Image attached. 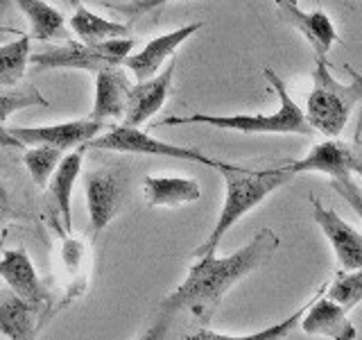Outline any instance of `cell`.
<instances>
[{
  "mask_svg": "<svg viewBox=\"0 0 362 340\" xmlns=\"http://www.w3.org/2000/svg\"><path fill=\"white\" fill-rule=\"evenodd\" d=\"M354 82L344 84L333 77L326 60H315L313 71V91L308 96L303 116L308 125L324 134L326 139H335L342 134L354 109L362 102V75L354 73Z\"/></svg>",
  "mask_w": 362,
  "mask_h": 340,
  "instance_id": "4",
  "label": "cell"
},
{
  "mask_svg": "<svg viewBox=\"0 0 362 340\" xmlns=\"http://www.w3.org/2000/svg\"><path fill=\"white\" fill-rule=\"evenodd\" d=\"M105 128L107 125L102 120L79 118L57 125H41V128H7V134L18 145H50L66 152L93 141Z\"/></svg>",
  "mask_w": 362,
  "mask_h": 340,
  "instance_id": "9",
  "label": "cell"
},
{
  "mask_svg": "<svg viewBox=\"0 0 362 340\" xmlns=\"http://www.w3.org/2000/svg\"><path fill=\"white\" fill-rule=\"evenodd\" d=\"M136 39H109L100 43L66 41L64 45H48L45 50L30 52L28 64L34 68H77V71L98 73L102 68L120 66L132 55Z\"/></svg>",
  "mask_w": 362,
  "mask_h": 340,
  "instance_id": "6",
  "label": "cell"
},
{
  "mask_svg": "<svg viewBox=\"0 0 362 340\" xmlns=\"http://www.w3.org/2000/svg\"><path fill=\"white\" fill-rule=\"evenodd\" d=\"M23 32H18V30H11V28H5V26H0V43H3L7 37H21Z\"/></svg>",
  "mask_w": 362,
  "mask_h": 340,
  "instance_id": "31",
  "label": "cell"
},
{
  "mask_svg": "<svg viewBox=\"0 0 362 340\" xmlns=\"http://www.w3.org/2000/svg\"><path fill=\"white\" fill-rule=\"evenodd\" d=\"M290 175L303 173H322L331 177V186L342 196L349 207L362 220V188L354 181V173L362 175V147L349 145L337 139H328L317 143L303 159L286 164Z\"/></svg>",
  "mask_w": 362,
  "mask_h": 340,
  "instance_id": "5",
  "label": "cell"
},
{
  "mask_svg": "<svg viewBox=\"0 0 362 340\" xmlns=\"http://www.w3.org/2000/svg\"><path fill=\"white\" fill-rule=\"evenodd\" d=\"M202 26H204V23H188V26L179 28L175 32L161 34V37L147 41V45L141 52L124 57L120 66H124L127 71H132L139 82H143V79H147V77H154L158 73V68L163 66V62L170 60V57L177 52V48L181 43L188 41L197 30H202Z\"/></svg>",
  "mask_w": 362,
  "mask_h": 340,
  "instance_id": "16",
  "label": "cell"
},
{
  "mask_svg": "<svg viewBox=\"0 0 362 340\" xmlns=\"http://www.w3.org/2000/svg\"><path fill=\"white\" fill-rule=\"evenodd\" d=\"M30 34H21L16 41L0 43V86H16L28 71Z\"/></svg>",
  "mask_w": 362,
  "mask_h": 340,
  "instance_id": "24",
  "label": "cell"
},
{
  "mask_svg": "<svg viewBox=\"0 0 362 340\" xmlns=\"http://www.w3.org/2000/svg\"><path fill=\"white\" fill-rule=\"evenodd\" d=\"M310 207L315 222L333 245L339 270H362V234L339 218L333 209L324 207L315 196H310Z\"/></svg>",
  "mask_w": 362,
  "mask_h": 340,
  "instance_id": "13",
  "label": "cell"
},
{
  "mask_svg": "<svg viewBox=\"0 0 362 340\" xmlns=\"http://www.w3.org/2000/svg\"><path fill=\"white\" fill-rule=\"evenodd\" d=\"M57 3H62V5H66V7H79V5H82V3H79V0H57Z\"/></svg>",
  "mask_w": 362,
  "mask_h": 340,
  "instance_id": "32",
  "label": "cell"
},
{
  "mask_svg": "<svg viewBox=\"0 0 362 340\" xmlns=\"http://www.w3.org/2000/svg\"><path fill=\"white\" fill-rule=\"evenodd\" d=\"M175 68H177V57H170L161 73H156L154 77H147L143 82L132 84L122 125H127V128H141V125L150 120L156 111H161L170 91H173Z\"/></svg>",
  "mask_w": 362,
  "mask_h": 340,
  "instance_id": "11",
  "label": "cell"
},
{
  "mask_svg": "<svg viewBox=\"0 0 362 340\" xmlns=\"http://www.w3.org/2000/svg\"><path fill=\"white\" fill-rule=\"evenodd\" d=\"M30 21V37L39 41H75L66 28V21L59 9H54L45 0H11Z\"/></svg>",
  "mask_w": 362,
  "mask_h": 340,
  "instance_id": "21",
  "label": "cell"
},
{
  "mask_svg": "<svg viewBox=\"0 0 362 340\" xmlns=\"http://www.w3.org/2000/svg\"><path fill=\"white\" fill-rule=\"evenodd\" d=\"M0 340H3V338H0Z\"/></svg>",
  "mask_w": 362,
  "mask_h": 340,
  "instance_id": "35",
  "label": "cell"
},
{
  "mask_svg": "<svg viewBox=\"0 0 362 340\" xmlns=\"http://www.w3.org/2000/svg\"><path fill=\"white\" fill-rule=\"evenodd\" d=\"M272 91L279 96V109L274 113H235V116H211V113H192V116H170L163 118L161 125H209V128L243 132V134H299L310 136L315 130L303 116V109L290 98L286 82L272 71H263Z\"/></svg>",
  "mask_w": 362,
  "mask_h": 340,
  "instance_id": "3",
  "label": "cell"
},
{
  "mask_svg": "<svg viewBox=\"0 0 362 340\" xmlns=\"http://www.w3.org/2000/svg\"><path fill=\"white\" fill-rule=\"evenodd\" d=\"M57 279L62 283V300L54 306V311H62L64 306L79 300L88 288L90 277V249L82 238H75L71 232L59 236V249H57L54 264Z\"/></svg>",
  "mask_w": 362,
  "mask_h": 340,
  "instance_id": "8",
  "label": "cell"
},
{
  "mask_svg": "<svg viewBox=\"0 0 362 340\" xmlns=\"http://www.w3.org/2000/svg\"><path fill=\"white\" fill-rule=\"evenodd\" d=\"M129 77L122 73V66H109L95 73V100L90 116L93 120H120L124 116L129 96Z\"/></svg>",
  "mask_w": 362,
  "mask_h": 340,
  "instance_id": "17",
  "label": "cell"
},
{
  "mask_svg": "<svg viewBox=\"0 0 362 340\" xmlns=\"http://www.w3.org/2000/svg\"><path fill=\"white\" fill-rule=\"evenodd\" d=\"M84 152L86 145H79L71 154H64V159L59 162V166L54 168V173L48 181L50 196L59 209V215L66 225V232L73 230V220H71V198H73V186L82 173V164H84Z\"/></svg>",
  "mask_w": 362,
  "mask_h": 340,
  "instance_id": "20",
  "label": "cell"
},
{
  "mask_svg": "<svg viewBox=\"0 0 362 340\" xmlns=\"http://www.w3.org/2000/svg\"><path fill=\"white\" fill-rule=\"evenodd\" d=\"M165 3H170V0H127V3H120V5L107 3L105 7L116 11V14H120L122 18H127V26H132L134 21L143 18L145 14H150V11L158 9Z\"/></svg>",
  "mask_w": 362,
  "mask_h": 340,
  "instance_id": "28",
  "label": "cell"
},
{
  "mask_svg": "<svg viewBox=\"0 0 362 340\" xmlns=\"http://www.w3.org/2000/svg\"><path fill=\"white\" fill-rule=\"evenodd\" d=\"M360 136H362V116H360Z\"/></svg>",
  "mask_w": 362,
  "mask_h": 340,
  "instance_id": "34",
  "label": "cell"
},
{
  "mask_svg": "<svg viewBox=\"0 0 362 340\" xmlns=\"http://www.w3.org/2000/svg\"><path fill=\"white\" fill-rule=\"evenodd\" d=\"M173 313L161 311L156 315V320L145 329V332L136 338V340H165L168 332H170V324H173Z\"/></svg>",
  "mask_w": 362,
  "mask_h": 340,
  "instance_id": "29",
  "label": "cell"
},
{
  "mask_svg": "<svg viewBox=\"0 0 362 340\" xmlns=\"http://www.w3.org/2000/svg\"><path fill=\"white\" fill-rule=\"evenodd\" d=\"M143 196L147 207H165L177 209L184 204L197 202L202 198V186L192 177H154L147 175L143 179Z\"/></svg>",
  "mask_w": 362,
  "mask_h": 340,
  "instance_id": "19",
  "label": "cell"
},
{
  "mask_svg": "<svg viewBox=\"0 0 362 340\" xmlns=\"http://www.w3.org/2000/svg\"><path fill=\"white\" fill-rule=\"evenodd\" d=\"M28 107H48V100H45L34 86H28L23 91H0V125H3L14 111L28 109Z\"/></svg>",
  "mask_w": 362,
  "mask_h": 340,
  "instance_id": "27",
  "label": "cell"
},
{
  "mask_svg": "<svg viewBox=\"0 0 362 340\" xmlns=\"http://www.w3.org/2000/svg\"><path fill=\"white\" fill-rule=\"evenodd\" d=\"M279 236L272 230H260L245 247L229 256H199L188 268L186 279L161 302V311L177 315L188 311L197 322L209 324L218 306L238 281H243L274 256Z\"/></svg>",
  "mask_w": 362,
  "mask_h": 340,
  "instance_id": "1",
  "label": "cell"
},
{
  "mask_svg": "<svg viewBox=\"0 0 362 340\" xmlns=\"http://www.w3.org/2000/svg\"><path fill=\"white\" fill-rule=\"evenodd\" d=\"M48 320L41 309L18 300L14 293H0V338L3 340H37L43 322Z\"/></svg>",
  "mask_w": 362,
  "mask_h": 340,
  "instance_id": "18",
  "label": "cell"
},
{
  "mask_svg": "<svg viewBox=\"0 0 362 340\" xmlns=\"http://www.w3.org/2000/svg\"><path fill=\"white\" fill-rule=\"evenodd\" d=\"M288 3H292V5H299V0H288Z\"/></svg>",
  "mask_w": 362,
  "mask_h": 340,
  "instance_id": "33",
  "label": "cell"
},
{
  "mask_svg": "<svg viewBox=\"0 0 362 340\" xmlns=\"http://www.w3.org/2000/svg\"><path fill=\"white\" fill-rule=\"evenodd\" d=\"M9 207H11L9 191H7V186H5V184H0V220H3L5 215H7Z\"/></svg>",
  "mask_w": 362,
  "mask_h": 340,
  "instance_id": "30",
  "label": "cell"
},
{
  "mask_svg": "<svg viewBox=\"0 0 362 340\" xmlns=\"http://www.w3.org/2000/svg\"><path fill=\"white\" fill-rule=\"evenodd\" d=\"M86 147H98V150L124 152V154H150V157H170V159H184V162L204 164L209 168H218V159L206 157L195 147L173 145L165 141H158L156 136L147 134L139 128H127V125H111L105 134H98L93 141H88Z\"/></svg>",
  "mask_w": 362,
  "mask_h": 340,
  "instance_id": "7",
  "label": "cell"
},
{
  "mask_svg": "<svg viewBox=\"0 0 362 340\" xmlns=\"http://www.w3.org/2000/svg\"><path fill=\"white\" fill-rule=\"evenodd\" d=\"M73 34L82 43H100L109 39H124L129 34V26L120 21H109L98 16L95 11L86 9L84 5L75 7L71 21H68Z\"/></svg>",
  "mask_w": 362,
  "mask_h": 340,
  "instance_id": "22",
  "label": "cell"
},
{
  "mask_svg": "<svg viewBox=\"0 0 362 340\" xmlns=\"http://www.w3.org/2000/svg\"><path fill=\"white\" fill-rule=\"evenodd\" d=\"M0 277L7 283V288L16 295L18 300L28 302L34 309H41L45 313L50 304L48 288L43 286L37 268H34L30 254L23 247L7 249L0 256Z\"/></svg>",
  "mask_w": 362,
  "mask_h": 340,
  "instance_id": "12",
  "label": "cell"
},
{
  "mask_svg": "<svg viewBox=\"0 0 362 340\" xmlns=\"http://www.w3.org/2000/svg\"><path fill=\"white\" fill-rule=\"evenodd\" d=\"M64 154H66L64 150H59V147H50V145H34L25 152L23 162H25V168L30 170L32 179L37 181V186H41V188L48 186L54 168L59 166Z\"/></svg>",
  "mask_w": 362,
  "mask_h": 340,
  "instance_id": "26",
  "label": "cell"
},
{
  "mask_svg": "<svg viewBox=\"0 0 362 340\" xmlns=\"http://www.w3.org/2000/svg\"><path fill=\"white\" fill-rule=\"evenodd\" d=\"M315 298H317V295H315ZM315 298H310L308 302L301 306V309H297L290 317H286V320H281V322L272 324V327H265V329H260V332H254V334H247V336H226V334L213 332V329L199 327L197 332L188 334L184 340H283V338H286L292 332L294 327H299L301 315L308 311V306L315 302Z\"/></svg>",
  "mask_w": 362,
  "mask_h": 340,
  "instance_id": "23",
  "label": "cell"
},
{
  "mask_svg": "<svg viewBox=\"0 0 362 340\" xmlns=\"http://www.w3.org/2000/svg\"><path fill=\"white\" fill-rule=\"evenodd\" d=\"M84 191H86L90 230L100 234L118 215L127 186H124V179L118 170L100 168V170H90L84 177Z\"/></svg>",
  "mask_w": 362,
  "mask_h": 340,
  "instance_id": "10",
  "label": "cell"
},
{
  "mask_svg": "<svg viewBox=\"0 0 362 340\" xmlns=\"http://www.w3.org/2000/svg\"><path fill=\"white\" fill-rule=\"evenodd\" d=\"M326 298L337 302L349 313L362 302V270H339L326 286Z\"/></svg>",
  "mask_w": 362,
  "mask_h": 340,
  "instance_id": "25",
  "label": "cell"
},
{
  "mask_svg": "<svg viewBox=\"0 0 362 340\" xmlns=\"http://www.w3.org/2000/svg\"><path fill=\"white\" fill-rule=\"evenodd\" d=\"M215 170L224 177V186H226L224 204H222L218 222H215V227L211 230L209 238L199 247H195V252H192L195 259L218 252V245L222 243L226 232H229L245 213L256 209L267 196H272V193L279 191L281 186H286L288 181H292V177H294L288 173L286 166L254 170V168H247V166L220 162Z\"/></svg>",
  "mask_w": 362,
  "mask_h": 340,
  "instance_id": "2",
  "label": "cell"
},
{
  "mask_svg": "<svg viewBox=\"0 0 362 340\" xmlns=\"http://www.w3.org/2000/svg\"><path fill=\"white\" fill-rule=\"evenodd\" d=\"M276 9L281 18L301 32V37L308 41V45L315 50V60H326L328 50L337 43V30L333 26L331 16L326 11H303L299 5H292L288 0H276Z\"/></svg>",
  "mask_w": 362,
  "mask_h": 340,
  "instance_id": "15",
  "label": "cell"
},
{
  "mask_svg": "<svg viewBox=\"0 0 362 340\" xmlns=\"http://www.w3.org/2000/svg\"><path fill=\"white\" fill-rule=\"evenodd\" d=\"M326 286L328 281H324L320 290H317L315 302L308 306V311L301 315L299 327L303 334L308 336H322L328 340H356L358 329L356 324L349 320V313L339 306L337 302L326 298Z\"/></svg>",
  "mask_w": 362,
  "mask_h": 340,
  "instance_id": "14",
  "label": "cell"
}]
</instances>
